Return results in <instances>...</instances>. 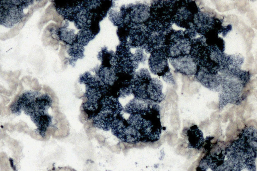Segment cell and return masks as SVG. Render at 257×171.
Instances as JSON below:
<instances>
[{"label": "cell", "instance_id": "6da1fadb", "mask_svg": "<svg viewBox=\"0 0 257 171\" xmlns=\"http://www.w3.org/2000/svg\"><path fill=\"white\" fill-rule=\"evenodd\" d=\"M32 0H0V24L11 28L24 16L23 10L33 3Z\"/></svg>", "mask_w": 257, "mask_h": 171}, {"label": "cell", "instance_id": "7a4b0ae2", "mask_svg": "<svg viewBox=\"0 0 257 171\" xmlns=\"http://www.w3.org/2000/svg\"><path fill=\"white\" fill-rule=\"evenodd\" d=\"M127 43H120L116 47L112 62L115 70L134 75L140 63Z\"/></svg>", "mask_w": 257, "mask_h": 171}, {"label": "cell", "instance_id": "3957f363", "mask_svg": "<svg viewBox=\"0 0 257 171\" xmlns=\"http://www.w3.org/2000/svg\"><path fill=\"white\" fill-rule=\"evenodd\" d=\"M151 54L148 63L151 73L159 76H162L170 71L168 56L165 49L158 50Z\"/></svg>", "mask_w": 257, "mask_h": 171}, {"label": "cell", "instance_id": "277c9868", "mask_svg": "<svg viewBox=\"0 0 257 171\" xmlns=\"http://www.w3.org/2000/svg\"><path fill=\"white\" fill-rule=\"evenodd\" d=\"M152 78L149 71L147 69H141L135 73L132 86V93L135 97L146 99L147 89Z\"/></svg>", "mask_w": 257, "mask_h": 171}, {"label": "cell", "instance_id": "5b68a950", "mask_svg": "<svg viewBox=\"0 0 257 171\" xmlns=\"http://www.w3.org/2000/svg\"><path fill=\"white\" fill-rule=\"evenodd\" d=\"M52 2L57 12L64 19L74 22L79 12L82 1L54 0Z\"/></svg>", "mask_w": 257, "mask_h": 171}, {"label": "cell", "instance_id": "8992f818", "mask_svg": "<svg viewBox=\"0 0 257 171\" xmlns=\"http://www.w3.org/2000/svg\"><path fill=\"white\" fill-rule=\"evenodd\" d=\"M191 43L187 39L174 38L166 41L165 51L169 57H175L188 54Z\"/></svg>", "mask_w": 257, "mask_h": 171}, {"label": "cell", "instance_id": "52a82bcc", "mask_svg": "<svg viewBox=\"0 0 257 171\" xmlns=\"http://www.w3.org/2000/svg\"><path fill=\"white\" fill-rule=\"evenodd\" d=\"M169 60L175 71L183 74L191 76L197 71L198 65L190 55L169 57Z\"/></svg>", "mask_w": 257, "mask_h": 171}, {"label": "cell", "instance_id": "ba28073f", "mask_svg": "<svg viewBox=\"0 0 257 171\" xmlns=\"http://www.w3.org/2000/svg\"><path fill=\"white\" fill-rule=\"evenodd\" d=\"M182 134L187 142L188 148L199 150L202 148L204 142L203 133L196 125L184 128Z\"/></svg>", "mask_w": 257, "mask_h": 171}, {"label": "cell", "instance_id": "9c48e42d", "mask_svg": "<svg viewBox=\"0 0 257 171\" xmlns=\"http://www.w3.org/2000/svg\"><path fill=\"white\" fill-rule=\"evenodd\" d=\"M163 88L162 83L160 80L157 78H152L147 89L146 99L160 103L164 98Z\"/></svg>", "mask_w": 257, "mask_h": 171}, {"label": "cell", "instance_id": "30bf717a", "mask_svg": "<svg viewBox=\"0 0 257 171\" xmlns=\"http://www.w3.org/2000/svg\"><path fill=\"white\" fill-rule=\"evenodd\" d=\"M75 31L74 30L63 27L59 28L56 33L59 39L71 45L76 43V34H75Z\"/></svg>", "mask_w": 257, "mask_h": 171}, {"label": "cell", "instance_id": "8fae6325", "mask_svg": "<svg viewBox=\"0 0 257 171\" xmlns=\"http://www.w3.org/2000/svg\"><path fill=\"white\" fill-rule=\"evenodd\" d=\"M114 54L113 51H108L106 47L102 48L98 55V58L101 62V65L107 66H111V62Z\"/></svg>", "mask_w": 257, "mask_h": 171}, {"label": "cell", "instance_id": "7c38bea8", "mask_svg": "<svg viewBox=\"0 0 257 171\" xmlns=\"http://www.w3.org/2000/svg\"><path fill=\"white\" fill-rule=\"evenodd\" d=\"M131 25L124 22L118 26L116 33L120 43H127L131 30Z\"/></svg>", "mask_w": 257, "mask_h": 171}, {"label": "cell", "instance_id": "4fadbf2b", "mask_svg": "<svg viewBox=\"0 0 257 171\" xmlns=\"http://www.w3.org/2000/svg\"><path fill=\"white\" fill-rule=\"evenodd\" d=\"M162 77L163 80L166 82L173 84L175 83L172 74L170 71L166 73Z\"/></svg>", "mask_w": 257, "mask_h": 171}, {"label": "cell", "instance_id": "5bb4252c", "mask_svg": "<svg viewBox=\"0 0 257 171\" xmlns=\"http://www.w3.org/2000/svg\"><path fill=\"white\" fill-rule=\"evenodd\" d=\"M232 26L231 25H229L225 27H223V31H222V36L225 37L226 35L232 29Z\"/></svg>", "mask_w": 257, "mask_h": 171}, {"label": "cell", "instance_id": "9a60e30c", "mask_svg": "<svg viewBox=\"0 0 257 171\" xmlns=\"http://www.w3.org/2000/svg\"><path fill=\"white\" fill-rule=\"evenodd\" d=\"M120 145L121 147L124 148V145L123 143H120Z\"/></svg>", "mask_w": 257, "mask_h": 171}]
</instances>
